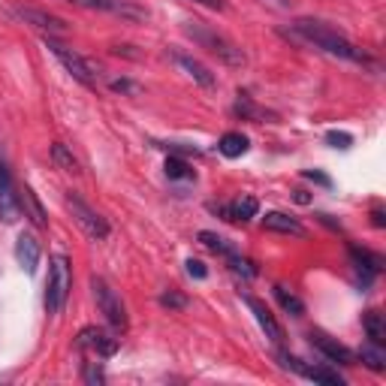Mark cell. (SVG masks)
Here are the masks:
<instances>
[{
	"label": "cell",
	"instance_id": "17",
	"mask_svg": "<svg viewBox=\"0 0 386 386\" xmlns=\"http://www.w3.org/2000/svg\"><path fill=\"white\" fill-rule=\"evenodd\" d=\"M18 202H21V209H25V214L33 221V226H49V221H45V211L40 206V199H37V193H33L30 187H25L18 193Z\"/></svg>",
	"mask_w": 386,
	"mask_h": 386
},
{
	"label": "cell",
	"instance_id": "4",
	"mask_svg": "<svg viewBox=\"0 0 386 386\" xmlns=\"http://www.w3.org/2000/svg\"><path fill=\"white\" fill-rule=\"evenodd\" d=\"M45 49H49L54 58H58L64 66H66V73H70L76 82H82V85H88V88H94L97 85V66L90 64L88 58H82L78 52H73L70 45H64V42H58L54 37H45Z\"/></svg>",
	"mask_w": 386,
	"mask_h": 386
},
{
	"label": "cell",
	"instance_id": "25",
	"mask_svg": "<svg viewBox=\"0 0 386 386\" xmlns=\"http://www.w3.org/2000/svg\"><path fill=\"white\" fill-rule=\"evenodd\" d=\"M166 178L169 181H181V178H193V169L187 166V160H181V157H169L166 160Z\"/></svg>",
	"mask_w": 386,
	"mask_h": 386
},
{
	"label": "cell",
	"instance_id": "20",
	"mask_svg": "<svg viewBox=\"0 0 386 386\" xmlns=\"http://www.w3.org/2000/svg\"><path fill=\"white\" fill-rule=\"evenodd\" d=\"M302 378H308V380H314V383H326V386H344V378H341V374L332 371V368H323V365H317V368L305 365Z\"/></svg>",
	"mask_w": 386,
	"mask_h": 386
},
{
	"label": "cell",
	"instance_id": "19",
	"mask_svg": "<svg viewBox=\"0 0 386 386\" xmlns=\"http://www.w3.org/2000/svg\"><path fill=\"white\" fill-rule=\"evenodd\" d=\"M233 112H235L238 118H245V121H257V124H263V121H271V118H275L271 112L259 109L251 97H242V100H238V103L233 106Z\"/></svg>",
	"mask_w": 386,
	"mask_h": 386
},
{
	"label": "cell",
	"instance_id": "23",
	"mask_svg": "<svg viewBox=\"0 0 386 386\" xmlns=\"http://www.w3.org/2000/svg\"><path fill=\"white\" fill-rule=\"evenodd\" d=\"M52 160L58 163V166L64 169V172H78V160H76L73 151L66 148L64 142H54V145H52Z\"/></svg>",
	"mask_w": 386,
	"mask_h": 386
},
{
	"label": "cell",
	"instance_id": "36",
	"mask_svg": "<svg viewBox=\"0 0 386 386\" xmlns=\"http://www.w3.org/2000/svg\"><path fill=\"white\" fill-rule=\"evenodd\" d=\"M193 4H202V6H211V9H223L221 0H193Z\"/></svg>",
	"mask_w": 386,
	"mask_h": 386
},
{
	"label": "cell",
	"instance_id": "2",
	"mask_svg": "<svg viewBox=\"0 0 386 386\" xmlns=\"http://www.w3.org/2000/svg\"><path fill=\"white\" fill-rule=\"evenodd\" d=\"M185 30H187V37H193L202 49H209L214 58H221L226 66H245V61H247L245 52L238 49L233 40H226V37H221V33H214L211 28H206L202 21H187Z\"/></svg>",
	"mask_w": 386,
	"mask_h": 386
},
{
	"label": "cell",
	"instance_id": "6",
	"mask_svg": "<svg viewBox=\"0 0 386 386\" xmlns=\"http://www.w3.org/2000/svg\"><path fill=\"white\" fill-rule=\"evenodd\" d=\"M64 202H66V209H70L73 221L85 230V235H90L94 242H103V238H109V223H106V218H103V214H97L82 197H76V193H66Z\"/></svg>",
	"mask_w": 386,
	"mask_h": 386
},
{
	"label": "cell",
	"instance_id": "21",
	"mask_svg": "<svg viewBox=\"0 0 386 386\" xmlns=\"http://www.w3.org/2000/svg\"><path fill=\"white\" fill-rule=\"evenodd\" d=\"M275 299L281 302V308L287 311L290 317H302L305 314V302L299 296H293V293H287V287H281V283L275 287Z\"/></svg>",
	"mask_w": 386,
	"mask_h": 386
},
{
	"label": "cell",
	"instance_id": "26",
	"mask_svg": "<svg viewBox=\"0 0 386 386\" xmlns=\"http://www.w3.org/2000/svg\"><path fill=\"white\" fill-rule=\"evenodd\" d=\"M226 263H230V269L235 271V275H242V278H257V266L251 263V259H245V257H238V254H230L226 257Z\"/></svg>",
	"mask_w": 386,
	"mask_h": 386
},
{
	"label": "cell",
	"instance_id": "22",
	"mask_svg": "<svg viewBox=\"0 0 386 386\" xmlns=\"http://www.w3.org/2000/svg\"><path fill=\"white\" fill-rule=\"evenodd\" d=\"M197 238H199V242L209 247V251L221 254V257H230V254H235V247H233L230 242H226V238H221L218 233H209V230H202V233H199Z\"/></svg>",
	"mask_w": 386,
	"mask_h": 386
},
{
	"label": "cell",
	"instance_id": "3",
	"mask_svg": "<svg viewBox=\"0 0 386 386\" xmlns=\"http://www.w3.org/2000/svg\"><path fill=\"white\" fill-rule=\"evenodd\" d=\"M73 287V269L70 259L64 254H58L52 259V271H49V283H45V311L49 314H61L66 296H70Z\"/></svg>",
	"mask_w": 386,
	"mask_h": 386
},
{
	"label": "cell",
	"instance_id": "18",
	"mask_svg": "<svg viewBox=\"0 0 386 386\" xmlns=\"http://www.w3.org/2000/svg\"><path fill=\"white\" fill-rule=\"evenodd\" d=\"M362 326H365V335L371 338V344H378V347L386 344V320H383L380 311H365Z\"/></svg>",
	"mask_w": 386,
	"mask_h": 386
},
{
	"label": "cell",
	"instance_id": "11",
	"mask_svg": "<svg viewBox=\"0 0 386 386\" xmlns=\"http://www.w3.org/2000/svg\"><path fill=\"white\" fill-rule=\"evenodd\" d=\"M172 61H175V64H178L181 70H185L197 85H202V88H214V85H218V78H214V73L209 70V66H202L197 58H190V54L175 52V54H172Z\"/></svg>",
	"mask_w": 386,
	"mask_h": 386
},
{
	"label": "cell",
	"instance_id": "30",
	"mask_svg": "<svg viewBox=\"0 0 386 386\" xmlns=\"http://www.w3.org/2000/svg\"><path fill=\"white\" fill-rule=\"evenodd\" d=\"M326 142L332 145V148H350V145H353V136L344 133V130H329L326 133Z\"/></svg>",
	"mask_w": 386,
	"mask_h": 386
},
{
	"label": "cell",
	"instance_id": "33",
	"mask_svg": "<svg viewBox=\"0 0 386 386\" xmlns=\"http://www.w3.org/2000/svg\"><path fill=\"white\" fill-rule=\"evenodd\" d=\"M371 223L378 226V230H383V226H386V214H383V209H374V211H371Z\"/></svg>",
	"mask_w": 386,
	"mask_h": 386
},
{
	"label": "cell",
	"instance_id": "13",
	"mask_svg": "<svg viewBox=\"0 0 386 386\" xmlns=\"http://www.w3.org/2000/svg\"><path fill=\"white\" fill-rule=\"evenodd\" d=\"M16 259H18V266L25 269L28 275H33L37 266H40V242H37V238L21 233L18 242H16Z\"/></svg>",
	"mask_w": 386,
	"mask_h": 386
},
{
	"label": "cell",
	"instance_id": "28",
	"mask_svg": "<svg viewBox=\"0 0 386 386\" xmlns=\"http://www.w3.org/2000/svg\"><path fill=\"white\" fill-rule=\"evenodd\" d=\"M82 380L90 383V386H97V383H106V371L100 362H85V368H82Z\"/></svg>",
	"mask_w": 386,
	"mask_h": 386
},
{
	"label": "cell",
	"instance_id": "29",
	"mask_svg": "<svg viewBox=\"0 0 386 386\" xmlns=\"http://www.w3.org/2000/svg\"><path fill=\"white\" fill-rule=\"evenodd\" d=\"M109 88L115 90V94H127V97H139L142 94V85H136L133 78H112Z\"/></svg>",
	"mask_w": 386,
	"mask_h": 386
},
{
	"label": "cell",
	"instance_id": "12",
	"mask_svg": "<svg viewBox=\"0 0 386 386\" xmlns=\"http://www.w3.org/2000/svg\"><path fill=\"white\" fill-rule=\"evenodd\" d=\"M311 344L320 350L326 359H332V362H341V365H350V362H353V353H350L344 344H338L335 338H329L323 332H311Z\"/></svg>",
	"mask_w": 386,
	"mask_h": 386
},
{
	"label": "cell",
	"instance_id": "1",
	"mask_svg": "<svg viewBox=\"0 0 386 386\" xmlns=\"http://www.w3.org/2000/svg\"><path fill=\"white\" fill-rule=\"evenodd\" d=\"M293 30H296L302 40H308L311 45H317L320 52L332 54V58L353 61V64H371L368 52H362L359 45H353L347 37H341V33H338L335 28H329L326 21H317V18H296Z\"/></svg>",
	"mask_w": 386,
	"mask_h": 386
},
{
	"label": "cell",
	"instance_id": "5",
	"mask_svg": "<svg viewBox=\"0 0 386 386\" xmlns=\"http://www.w3.org/2000/svg\"><path fill=\"white\" fill-rule=\"evenodd\" d=\"M90 290H94L97 308H100V314H103L106 320H109V326L118 329V332H124V329H127V311H124L121 296L109 287L103 278H90Z\"/></svg>",
	"mask_w": 386,
	"mask_h": 386
},
{
	"label": "cell",
	"instance_id": "24",
	"mask_svg": "<svg viewBox=\"0 0 386 386\" xmlns=\"http://www.w3.org/2000/svg\"><path fill=\"white\" fill-rule=\"evenodd\" d=\"M359 359H362V365H368L371 371H383L386 368V353H383V347H378V344L362 347L359 350Z\"/></svg>",
	"mask_w": 386,
	"mask_h": 386
},
{
	"label": "cell",
	"instance_id": "31",
	"mask_svg": "<svg viewBox=\"0 0 386 386\" xmlns=\"http://www.w3.org/2000/svg\"><path fill=\"white\" fill-rule=\"evenodd\" d=\"M187 275L190 278H197V281H202V278H206L209 275V269H206V263H199V259H187Z\"/></svg>",
	"mask_w": 386,
	"mask_h": 386
},
{
	"label": "cell",
	"instance_id": "14",
	"mask_svg": "<svg viewBox=\"0 0 386 386\" xmlns=\"http://www.w3.org/2000/svg\"><path fill=\"white\" fill-rule=\"evenodd\" d=\"M263 226L271 233H283V235H308L305 233V226L296 221V218H290V214H283V211H269L266 218H263Z\"/></svg>",
	"mask_w": 386,
	"mask_h": 386
},
{
	"label": "cell",
	"instance_id": "15",
	"mask_svg": "<svg viewBox=\"0 0 386 386\" xmlns=\"http://www.w3.org/2000/svg\"><path fill=\"white\" fill-rule=\"evenodd\" d=\"M350 259H353V266L359 271H365V283L383 269V257L371 254V251H365V247H359V245H350Z\"/></svg>",
	"mask_w": 386,
	"mask_h": 386
},
{
	"label": "cell",
	"instance_id": "9",
	"mask_svg": "<svg viewBox=\"0 0 386 386\" xmlns=\"http://www.w3.org/2000/svg\"><path fill=\"white\" fill-rule=\"evenodd\" d=\"M13 16L28 21V25H33L37 30H45L49 37H61V33H66L70 28H66V21L52 16V13H42V9H33V6H13Z\"/></svg>",
	"mask_w": 386,
	"mask_h": 386
},
{
	"label": "cell",
	"instance_id": "37",
	"mask_svg": "<svg viewBox=\"0 0 386 386\" xmlns=\"http://www.w3.org/2000/svg\"><path fill=\"white\" fill-rule=\"evenodd\" d=\"M275 4H281V6H290V0H275Z\"/></svg>",
	"mask_w": 386,
	"mask_h": 386
},
{
	"label": "cell",
	"instance_id": "32",
	"mask_svg": "<svg viewBox=\"0 0 386 386\" xmlns=\"http://www.w3.org/2000/svg\"><path fill=\"white\" fill-rule=\"evenodd\" d=\"M302 178L314 181V185H323V187H332V178H329V175H323V172H317V169H305V172H302Z\"/></svg>",
	"mask_w": 386,
	"mask_h": 386
},
{
	"label": "cell",
	"instance_id": "8",
	"mask_svg": "<svg viewBox=\"0 0 386 386\" xmlns=\"http://www.w3.org/2000/svg\"><path fill=\"white\" fill-rule=\"evenodd\" d=\"M76 344L82 350L97 353V356H115L118 353V338L112 332H106V329H97V326H85L82 332H78Z\"/></svg>",
	"mask_w": 386,
	"mask_h": 386
},
{
	"label": "cell",
	"instance_id": "7",
	"mask_svg": "<svg viewBox=\"0 0 386 386\" xmlns=\"http://www.w3.org/2000/svg\"><path fill=\"white\" fill-rule=\"evenodd\" d=\"M21 218V202H18V193L13 185V175L0 157V221L4 223H16Z\"/></svg>",
	"mask_w": 386,
	"mask_h": 386
},
{
	"label": "cell",
	"instance_id": "27",
	"mask_svg": "<svg viewBox=\"0 0 386 386\" xmlns=\"http://www.w3.org/2000/svg\"><path fill=\"white\" fill-rule=\"evenodd\" d=\"M160 305L169 311H185L187 308V296L185 293H178V290H166L163 296H160Z\"/></svg>",
	"mask_w": 386,
	"mask_h": 386
},
{
	"label": "cell",
	"instance_id": "10",
	"mask_svg": "<svg viewBox=\"0 0 386 386\" xmlns=\"http://www.w3.org/2000/svg\"><path fill=\"white\" fill-rule=\"evenodd\" d=\"M247 308L254 311V317H257V323H259V329L266 332V338L269 341H275V344H281L283 341V329H281V323L271 317V311L266 308L259 299H254V296H247Z\"/></svg>",
	"mask_w": 386,
	"mask_h": 386
},
{
	"label": "cell",
	"instance_id": "34",
	"mask_svg": "<svg viewBox=\"0 0 386 386\" xmlns=\"http://www.w3.org/2000/svg\"><path fill=\"white\" fill-rule=\"evenodd\" d=\"M317 218H320V223H326V226H332V230H341V223H335L332 218H329V214H317Z\"/></svg>",
	"mask_w": 386,
	"mask_h": 386
},
{
	"label": "cell",
	"instance_id": "16",
	"mask_svg": "<svg viewBox=\"0 0 386 386\" xmlns=\"http://www.w3.org/2000/svg\"><path fill=\"white\" fill-rule=\"evenodd\" d=\"M247 148H251L247 136H245V133H235V130L223 133V136H221V142H218V151H221L223 157H230V160H235V157L247 154Z\"/></svg>",
	"mask_w": 386,
	"mask_h": 386
},
{
	"label": "cell",
	"instance_id": "35",
	"mask_svg": "<svg viewBox=\"0 0 386 386\" xmlns=\"http://www.w3.org/2000/svg\"><path fill=\"white\" fill-rule=\"evenodd\" d=\"M293 199H296L299 206H308V202H311V197H308V193H305V190H296V197H293Z\"/></svg>",
	"mask_w": 386,
	"mask_h": 386
}]
</instances>
